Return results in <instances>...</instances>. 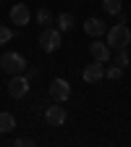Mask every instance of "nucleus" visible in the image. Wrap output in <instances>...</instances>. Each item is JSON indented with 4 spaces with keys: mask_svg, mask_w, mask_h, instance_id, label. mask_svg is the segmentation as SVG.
<instances>
[{
    "mask_svg": "<svg viewBox=\"0 0 131 147\" xmlns=\"http://www.w3.org/2000/svg\"><path fill=\"white\" fill-rule=\"evenodd\" d=\"M105 76H107V79H113V82H118V79L123 76V68L116 66V63H110V68H105Z\"/></svg>",
    "mask_w": 131,
    "mask_h": 147,
    "instance_id": "16",
    "label": "nucleus"
},
{
    "mask_svg": "<svg viewBox=\"0 0 131 147\" xmlns=\"http://www.w3.org/2000/svg\"><path fill=\"white\" fill-rule=\"evenodd\" d=\"M40 47L45 53H55L60 47V29H52V26H45L42 34H40Z\"/></svg>",
    "mask_w": 131,
    "mask_h": 147,
    "instance_id": "3",
    "label": "nucleus"
},
{
    "mask_svg": "<svg viewBox=\"0 0 131 147\" xmlns=\"http://www.w3.org/2000/svg\"><path fill=\"white\" fill-rule=\"evenodd\" d=\"M113 63H116V66H121V68H123V66H128V53H126V47H118V50L113 53Z\"/></svg>",
    "mask_w": 131,
    "mask_h": 147,
    "instance_id": "13",
    "label": "nucleus"
},
{
    "mask_svg": "<svg viewBox=\"0 0 131 147\" xmlns=\"http://www.w3.org/2000/svg\"><path fill=\"white\" fill-rule=\"evenodd\" d=\"M71 26H73V16H71V13H60V16H58V29H60V32H68Z\"/></svg>",
    "mask_w": 131,
    "mask_h": 147,
    "instance_id": "15",
    "label": "nucleus"
},
{
    "mask_svg": "<svg viewBox=\"0 0 131 147\" xmlns=\"http://www.w3.org/2000/svg\"><path fill=\"white\" fill-rule=\"evenodd\" d=\"M89 55H92V61L107 63V61H110V47H107V42H100V40H95V42L89 45Z\"/></svg>",
    "mask_w": 131,
    "mask_h": 147,
    "instance_id": "9",
    "label": "nucleus"
},
{
    "mask_svg": "<svg viewBox=\"0 0 131 147\" xmlns=\"http://www.w3.org/2000/svg\"><path fill=\"white\" fill-rule=\"evenodd\" d=\"M8 95L13 100H21L29 95V76H21V74H16V76H11L8 82Z\"/></svg>",
    "mask_w": 131,
    "mask_h": 147,
    "instance_id": "4",
    "label": "nucleus"
},
{
    "mask_svg": "<svg viewBox=\"0 0 131 147\" xmlns=\"http://www.w3.org/2000/svg\"><path fill=\"white\" fill-rule=\"evenodd\" d=\"M81 76H84L87 84H97V82L105 79V66H102L100 61H95V63H89V66L81 71Z\"/></svg>",
    "mask_w": 131,
    "mask_h": 147,
    "instance_id": "6",
    "label": "nucleus"
},
{
    "mask_svg": "<svg viewBox=\"0 0 131 147\" xmlns=\"http://www.w3.org/2000/svg\"><path fill=\"white\" fill-rule=\"evenodd\" d=\"M13 144H16V147H32V144H34V139H32V137H16V139H13Z\"/></svg>",
    "mask_w": 131,
    "mask_h": 147,
    "instance_id": "18",
    "label": "nucleus"
},
{
    "mask_svg": "<svg viewBox=\"0 0 131 147\" xmlns=\"http://www.w3.org/2000/svg\"><path fill=\"white\" fill-rule=\"evenodd\" d=\"M13 40V29H8L5 24H0V45H5Z\"/></svg>",
    "mask_w": 131,
    "mask_h": 147,
    "instance_id": "17",
    "label": "nucleus"
},
{
    "mask_svg": "<svg viewBox=\"0 0 131 147\" xmlns=\"http://www.w3.org/2000/svg\"><path fill=\"white\" fill-rule=\"evenodd\" d=\"M37 21H40L42 26H50V24H52V13L47 11V5H42L40 11H37Z\"/></svg>",
    "mask_w": 131,
    "mask_h": 147,
    "instance_id": "14",
    "label": "nucleus"
},
{
    "mask_svg": "<svg viewBox=\"0 0 131 147\" xmlns=\"http://www.w3.org/2000/svg\"><path fill=\"white\" fill-rule=\"evenodd\" d=\"M84 32L89 34V37H102V34H107V26H105V21L102 18H87L84 21Z\"/></svg>",
    "mask_w": 131,
    "mask_h": 147,
    "instance_id": "10",
    "label": "nucleus"
},
{
    "mask_svg": "<svg viewBox=\"0 0 131 147\" xmlns=\"http://www.w3.org/2000/svg\"><path fill=\"white\" fill-rule=\"evenodd\" d=\"M107 45L113 47V50H118V47H128V45H131V29L126 26V21H121V24H116V26H110V32H107Z\"/></svg>",
    "mask_w": 131,
    "mask_h": 147,
    "instance_id": "1",
    "label": "nucleus"
},
{
    "mask_svg": "<svg viewBox=\"0 0 131 147\" xmlns=\"http://www.w3.org/2000/svg\"><path fill=\"white\" fill-rule=\"evenodd\" d=\"M102 11L107 16H118L121 13V0H102Z\"/></svg>",
    "mask_w": 131,
    "mask_h": 147,
    "instance_id": "12",
    "label": "nucleus"
},
{
    "mask_svg": "<svg viewBox=\"0 0 131 147\" xmlns=\"http://www.w3.org/2000/svg\"><path fill=\"white\" fill-rule=\"evenodd\" d=\"M0 3H3V0H0Z\"/></svg>",
    "mask_w": 131,
    "mask_h": 147,
    "instance_id": "19",
    "label": "nucleus"
},
{
    "mask_svg": "<svg viewBox=\"0 0 131 147\" xmlns=\"http://www.w3.org/2000/svg\"><path fill=\"white\" fill-rule=\"evenodd\" d=\"M0 68H3L5 74H11V76H16V74L26 71V58L21 53H3V58H0Z\"/></svg>",
    "mask_w": 131,
    "mask_h": 147,
    "instance_id": "2",
    "label": "nucleus"
},
{
    "mask_svg": "<svg viewBox=\"0 0 131 147\" xmlns=\"http://www.w3.org/2000/svg\"><path fill=\"white\" fill-rule=\"evenodd\" d=\"M29 18H32V13H29L26 3H16V5L11 8V24H16V26H26Z\"/></svg>",
    "mask_w": 131,
    "mask_h": 147,
    "instance_id": "8",
    "label": "nucleus"
},
{
    "mask_svg": "<svg viewBox=\"0 0 131 147\" xmlns=\"http://www.w3.org/2000/svg\"><path fill=\"white\" fill-rule=\"evenodd\" d=\"M66 108H60L58 102H55V105H50L47 110H45V121L50 123V126H63L66 123Z\"/></svg>",
    "mask_w": 131,
    "mask_h": 147,
    "instance_id": "7",
    "label": "nucleus"
},
{
    "mask_svg": "<svg viewBox=\"0 0 131 147\" xmlns=\"http://www.w3.org/2000/svg\"><path fill=\"white\" fill-rule=\"evenodd\" d=\"M13 129H16L13 113H0V134H11Z\"/></svg>",
    "mask_w": 131,
    "mask_h": 147,
    "instance_id": "11",
    "label": "nucleus"
},
{
    "mask_svg": "<svg viewBox=\"0 0 131 147\" xmlns=\"http://www.w3.org/2000/svg\"><path fill=\"white\" fill-rule=\"evenodd\" d=\"M50 97H52L55 102H66V100L71 97V84H68L66 79H52V82H50Z\"/></svg>",
    "mask_w": 131,
    "mask_h": 147,
    "instance_id": "5",
    "label": "nucleus"
}]
</instances>
